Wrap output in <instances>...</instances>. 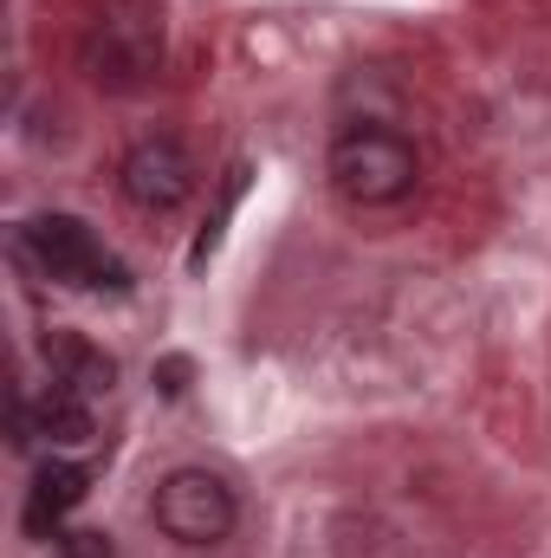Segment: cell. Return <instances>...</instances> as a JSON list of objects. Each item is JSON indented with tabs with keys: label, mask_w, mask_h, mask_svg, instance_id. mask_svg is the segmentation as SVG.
I'll return each instance as SVG.
<instances>
[{
	"label": "cell",
	"mask_w": 551,
	"mask_h": 558,
	"mask_svg": "<svg viewBox=\"0 0 551 558\" xmlns=\"http://www.w3.org/2000/svg\"><path fill=\"white\" fill-rule=\"evenodd\" d=\"M26 422H33V441H46L52 454H65V448H85L91 435H98V416H91V397H78V390H65V384H39V397L26 390Z\"/></svg>",
	"instance_id": "obj_7"
},
{
	"label": "cell",
	"mask_w": 551,
	"mask_h": 558,
	"mask_svg": "<svg viewBox=\"0 0 551 558\" xmlns=\"http://www.w3.org/2000/svg\"><path fill=\"white\" fill-rule=\"evenodd\" d=\"M162 52H169V26H162V7L149 0H105L78 33V72L111 98L149 92L162 72Z\"/></svg>",
	"instance_id": "obj_1"
},
{
	"label": "cell",
	"mask_w": 551,
	"mask_h": 558,
	"mask_svg": "<svg viewBox=\"0 0 551 558\" xmlns=\"http://www.w3.org/2000/svg\"><path fill=\"white\" fill-rule=\"evenodd\" d=\"M46 377L65 384V390H78V397H91V403L118 390V364L91 338H78V331H52L46 338Z\"/></svg>",
	"instance_id": "obj_8"
},
{
	"label": "cell",
	"mask_w": 551,
	"mask_h": 558,
	"mask_svg": "<svg viewBox=\"0 0 551 558\" xmlns=\"http://www.w3.org/2000/svg\"><path fill=\"white\" fill-rule=\"evenodd\" d=\"M195 189H201V169H195L188 143L169 137V131L137 137L124 149V162H118V195L137 215H175V208L195 202Z\"/></svg>",
	"instance_id": "obj_5"
},
{
	"label": "cell",
	"mask_w": 551,
	"mask_h": 558,
	"mask_svg": "<svg viewBox=\"0 0 551 558\" xmlns=\"http://www.w3.org/2000/svg\"><path fill=\"white\" fill-rule=\"evenodd\" d=\"M7 254L13 267L46 286H65V292H124L131 286V267L78 221V215H33L7 234Z\"/></svg>",
	"instance_id": "obj_3"
},
{
	"label": "cell",
	"mask_w": 551,
	"mask_h": 558,
	"mask_svg": "<svg viewBox=\"0 0 551 558\" xmlns=\"http://www.w3.org/2000/svg\"><path fill=\"white\" fill-rule=\"evenodd\" d=\"M85 494H91V468L85 461H65V454L39 461L33 468V487H26V533L33 539H59L65 520L85 507Z\"/></svg>",
	"instance_id": "obj_6"
},
{
	"label": "cell",
	"mask_w": 551,
	"mask_h": 558,
	"mask_svg": "<svg viewBox=\"0 0 551 558\" xmlns=\"http://www.w3.org/2000/svg\"><path fill=\"white\" fill-rule=\"evenodd\" d=\"M52 546H59V558H118L111 533H98V526H65Z\"/></svg>",
	"instance_id": "obj_9"
},
{
	"label": "cell",
	"mask_w": 551,
	"mask_h": 558,
	"mask_svg": "<svg viewBox=\"0 0 551 558\" xmlns=\"http://www.w3.org/2000/svg\"><path fill=\"white\" fill-rule=\"evenodd\" d=\"M149 520H156L162 539L201 553V546H221V539L234 533L241 500H234V487H228L221 474H208V468H169V474L156 481V494H149Z\"/></svg>",
	"instance_id": "obj_4"
},
{
	"label": "cell",
	"mask_w": 551,
	"mask_h": 558,
	"mask_svg": "<svg viewBox=\"0 0 551 558\" xmlns=\"http://www.w3.org/2000/svg\"><path fill=\"white\" fill-rule=\"evenodd\" d=\"M325 175H331L338 202H351V208H396V202H409L415 182H421V156H415V143L396 124L357 118V124H344L331 137Z\"/></svg>",
	"instance_id": "obj_2"
}]
</instances>
